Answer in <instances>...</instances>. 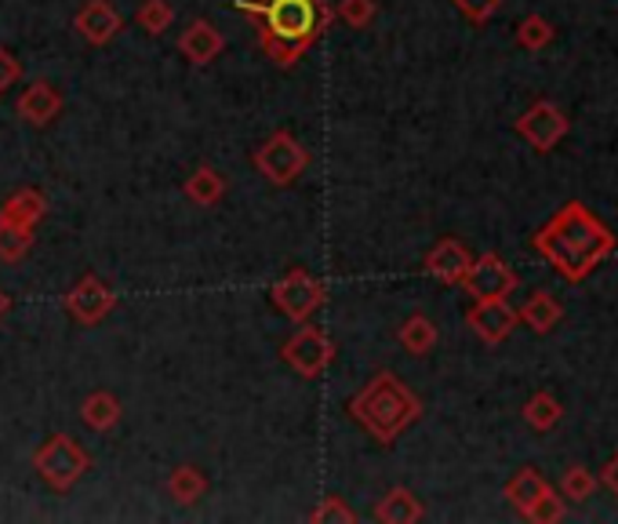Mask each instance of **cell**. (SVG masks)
<instances>
[{
    "label": "cell",
    "mask_w": 618,
    "mask_h": 524,
    "mask_svg": "<svg viewBox=\"0 0 618 524\" xmlns=\"http://www.w3.org/2000/svg\"><path fill=\"white\" fill-rule=\"evenodd\" d=\"M182 190H186V196L196 208H215L222 196H226V179H222L215 168H196Z\"/></svg>",
    "instance_id": "obj_22"
},
{
    "label": "cell",
    "mask_w": 618,
    "mask_h": 524,
    "mask_svg": "<svg viewBox=\"0 0 618 524\" xmlns=\"http://www.w3.org/2000/svg\"><path fill=\"white\" fill-rule=\"evenodd\" d=\"M310 521H324V524H357V510H349L346 500H338V495H327V500L313 510Z\"/></svg>",
    "instance_id": "obj_30"
},
{
    "label": "cell",
    "mask_w": 618,
    "mask_h": 524,
    "mask_svg": "<svg viewBox=\"0 0 618 524\" xmlns=\"http://www.w3.org/2000/svg\"><path fill=\"white\" fill-rule=\"evenodd\" d=\"M179 51L186 56V62L207 66V62H215L222 51H226V37H222L212 22L196 19V22L186 26V33L179 37Z\"/></svg>",
    "instance_id": "obj_15"
},
{
    "label": "cell",
    "mask_w": 618,
    "mask_h": 524,
    "mask_svg": "<svg viewBox=\"0 0 618 524\" xmlns=\"http://www.w3.org/2000/svg\"><path fill=\"white\" fill-rule=\"evenodd\" d=\"M560 415H564L560 401L546 390L531 393L528 404H524V423H528L531 430H538V434H549V430L560 423Z\"/></svg>",
    "instance_id": "obj_23"
},
{
    "label": "cell",
    "mask_w": 618,
    "mask_h": 524,
    "mask_svg": "<svg viewBox=\"0 0 618 524\" xmlns=\"http://www.w3.org/2000/svg\"><path fill=\"white\" fill-rule=\"evenodd\" d=\"M353 423L364 426V434L378 444H393L407 426L423 419V401L401 383V375L378 372L364 383V390L349 401Z\"/></svg>",
    "instance_id": "obj_3"
},
{
    "label": "cell",
    "mask_w": 618,
    "mask_h": 524,
    "mask_svg": "<svg viewBox=\"0 0 618 524\" xmlns=\"http://www.w3.org/2000/svg\"><path fill=\"white\" fill-rule=\"evenodd\" d=\"M513 128H517V135L528 139L538 153H549L571 131V121H568V113L557 107V102L538 99L531 110H524L517 117V124H513Z\"/></svg>",
    "instance_id": "obj_8"
},
{
    "label": "cell",
    "mask_w": 618,
    "mask_h": 524,
    "mask_svg": "<svg viewBox=\"0 0 618 524\" xmlns=\"http://www.w3.org/2000/svg\"><path fill=\"white\" fill-rule=\"evenodd\" d=\"M11 310V299L4 295V292H0V318H4V313Z\"/></svg>",
    "instance_id": "obj_35"
},
{
    "label": "cell",
    "mask_w": 618,
    "mask_h": 524,
    "mask_svg": "<svg viewBox=\"0 0 618 524\" xmlns=\"http://www.w3.org/2000/svg\"><path fill=\"white\" fill-rule=\"evenodd\" d=\"M546 488H549V481L538 474L535 466H524L506 481V500L513 503V510H520V517H528L531 506L538 503V495H543Z\"/></svg>",
    "instance_id": "obj_19"
},
{
    "label": "cell",
    "mask_w": 618,
    "mask_h": 524,
    "mask_svg": "<svg viewBox=\"0 0 618 524\" xmlns=\"http://www.w3.org/2000/svg\"><path fill=\"white\" fill-rule=\"evenodd\" d=\"M597 492V477L589 474L586 466H568L564 470V477H560V495H564V503H586L589 495Z\"/></svg>",
    "instance_id": "obj_27"
},
{
    "label": "cell",
    "mask_w": 618,
    "mask_h": 524,
    "mask_svg": "<svg viewBox=\"0 0 618 524\" xmlns=\"http://www.w3.org/2000/svg\"><path fill=\"white\" fill-rule=\"evenodd\" d=\"M270 299H273V306H277L287 321H310L313 318V310H321L324 306V299H327V288L313 278V273L306 270H287L284 278L270 288Z\"/></svg>",
    "instance_id": "obj_7"
},
{
    "label": "cell",
    "mask_w": 618,
    "mask_h": 524,
    "mask_svg": "<svg viewBox=\"0 0 618 524\" xmlns=\"http://www.w3.org/2000/svg\"><path fill=\"white\" fill-rule=\"evenodd\" d=\"M236 11L252 19L259 48L277 66H295L335 19L327 0H236Z\"/></svg>",
    "instance_id": "obj_2"
},
{
    "label": "cell",
    "mask_w": 618,
    "mask_h": 524,
    "mask_svg": "<svg viewBox=\"0 0 618 524\" xmlns=\"http://www.w3.org/2000/svg\"><path fill=\"white\" fill-rule=\"evenodd\" d=\"M600 481L604 484H608V492L615 495V500H618V452H615V458H611V463L608 466H604V474H600Z\"/></svg>",
    "instance_id": "obj_34"
},
{
    "label": "cell",
    "mask_w": 618,
    "mask_h": 524,
    "mask_svg": "<svg viewBox=\"0 0 618 524\" xmlns=\"http://www.w3.org/2000/svg\"><path fill=\"white\" fill-rule=\"evenodd\" d=\"M531 244L564 281L582 284L604 259L615 255L618 238L582 201H568L549 215V222L535 233Z\"/></svg>",
    "instance_id": "obj_1"
},
{
    "label": "cell",
    "mask_w": 618,
    "mask_h": 524,
    "mask_svg": "<svg viewBox=\"0 0 618 524\" xmlns=\"http://www.w3.org/2000/svg\"><path fill=\"white\" fill-rule=\"evenodd\" d=\"M423 517H426V510L412 488H389L383 495V503L375 506V521H383V524H415Z\"/></svg>",
    "instance_id": "obj_17"
},
{
    "label": "cell",
    "mask_w": 618,
    "mask_h": 524,
    "mask_svg": "<svg viewBox=\"0 0 618 524\" xmlns=\"http://www.w3.org/2000/svg\"><path fill=\"white\" fill-rule=\"evenodd\" d=\"M0 219L37 230L48 219V196L41 190H33V187H22V190L11 193L4 204H0Z\"/></svg>",
    "instance_id": "obj_16"
},
{
    "label": "cell",
    "mask_w": 618,
    "mask_h": 524,
    "mask_svg": "<svg viewBox=\"0 0 618 524\" xmlns=\"http://www.w3.org/2000/svg\"><path fill=\"white\" fill-rule=\"evenodd\" d=\"M33 233L37 230H30V226L0 219V262H19L33 248Z\"/></svg>",
    "instance_id": "obj_25"
},
{
    "label": "cell",
    "mask_w": 618,
    "mask_h": 524,
    "mask_svg": "<svg viewBox=\"0 0 618 524\" xmlns=\"http://www.w3.org/2000/svg\"><path fill=\"white\" fill-rule=\"evenodd\" d=\"M171 19H175V8H171L168 0H142L139 16H135L139 30L150 33V37H161L168 26H171Z\"/></svg>",
    "instance_id": "obj_26"
},
{
    "label": "cell",
    "mask_w": 618,
    "mask_h": 524,
    "mask_svg": "<svg viewBox=\"0 0 618 524\" xmlns=\"http://www.w3.org/2000/svg\"><path fill=\"white\" fill-rule=\"evenodd\" d=\"M528 521H535V524H557V521H564V495L554 492V488H546L543 495H538V503L531 506Z\"/></svg>",
    "instance_id": "obj_31"
},
{
    "label": "cell",
    "mask_w": 618,
    "mask_h": 524,
    "mask_svg": "<svg viewBox=\"0 0 618 524\" xmlns=\"http://www.w3.org/2000/svg\"><path fill=\"white\" fill-rule=\"evenodd\" d=\"M33 470L44 477L51 492H70L77 488L88 470H91V455L65 434H51L41 449L33 452Z\"/></svg>",
    "instance_id": "obj_4"
},
{
    "label": "cell",
    "mask_w": 618,
    "mask_h": 524,
    "mask_svg": "<svg viewBox=\"0 0 618 524\" xmlns=\"http://www.w3.org/2000/svg\"><path fill=\"white\" fill-rule=\"evenodd\" d=\"M401 346L412 353V357H426V353H433V346H437V324H433L426 313H412L404 324H401Z\"/></svg>",
    "instance_id": "obj_21"
},
{
    "label": "cell",
    "mask_w": 618,
    "mask_h": 524,
    "mask_svg": "<svg viewBox=\"0 0 618 524\" xmlns=\"http://www.w3.org/2000/svg\"><path fill=\"white\" fill-rule=\"evenodd\" d=\"M113 306H116L113 288L102 278H95V273H84V278L65 292V313H70L77 324L91 328V324L107 321L113 313Z\"/></svg>",
    "instance_id": "obj_10"
},
{
    "label": "cell",
    "mask_w": 618,
    "mask_h": 524,
    "mask_svg": "<svg viewBox=\"0 0 618 524\" xmlns=\"http://www.w3.org/2000/svg\"><path fill=\"white\" fill-rule=\"evenodd\" d=\"M281 357H284V364L295 375H302V379H321L327 369H332V361H335V343H332V335L321 332L317 324L302 321L298 332L284 343Z\"/></svg>",
    "instance_id": "obj_6"
},
{
    "label": "cell",
    "mask_w": 618,
    "mask_h": 524,
    "mask_svg": "<svg viewBox=\"0 0 618 524\" xmlns=\"http://www.w3.org/2000/svg\"><path fill=\"white\" fill-rule=\"evenodd\" d=\"M22 81V62L16 59V51L0 48V91L16 88Z\"/></svg>",
    "instance_id": "obj_33"
},
{
    "label": "cell",
    "mask_w": 618,
    "mask_h": 524,
    "mask_svg": "<svg viewBox=\"0 0 618 524\" xmlns=\"http://www.w3.org/2000/svg\"><path fill=\"white\" fill-rule=\"evenodd\" d=\"M255 172L273 182V187H292L295 179H302V172L310 168V150L292 135V131H277L270 135L262 147L252 153Z\"/></svg>",
    "instance_id": "obj_5"
},
{
    "label": "cell",
    "mask_w": 618,
    "mask_h": 524,
    "mask_svg": "<svg viewBox=\"0 0 618 524\" xmlns=\"http://www.w3.org/2000/svg\"><path fill=\"white\" fill-rule=\"evenodd\" d=\"M458 284H463L466 295H473V299H509L513 292H517L520 278H517V270L506 266L495 252H488V255L469 262L466 278Z\"/></svg>",
    "instance_id": "obj_9"
},
{
    "label": "cell",
    "mask_w": 618,
    "mask_h": 524,
    "mask_svg": "<svg viewBox=\"0 0 618 524\" xmlns=\"http://www.w3.org/2000/svg\"><path fill=\"white\" fill-rule=\"evenodd\" d=\"M517 318H520L524 324H528L535 335H549V332H554V328L560 324L564 306H560L549 292H531L528 303H524V306L517 310Z\"/></svg>",
    "instance_id": "obj_18"
},
{
    "label": "cell",
    "mask_w": 618,
    "mask_h": 524,
    "mask_svg": "<svg viewBox=\"0 0 618 524\" xmlns=\"http://www.w3.org/2000/svg\"><path fill=\"white\" fill-rule=\"evenodd\" d=\"M452 4L463 11V16L469 19V22H477V26H484L498 8H503V0H452Z\"/></svg>",
    "instance_id": "obj_32"
},
{
    "label": "cell",
    "mask_w": 618,
    "mask_h": 524,
    "mask_svg": "<svg viewBox=\"0 0 618 524\" xmlns=\"http://www.w3.org/2000/svg\"><path fill=\"white\" fill-rule=\"evenodd\" d=\"M517 44L528 51H543L554 44V26H549L543 16H528L517 26Z\"/></svg>",
    "instance_id": "obj_28"
},
{
    "label": "cell",
    "mask_w": 618,
    "mask_h": 524,
    "mask_svg": "<svg viewBox=\"0 0 618 524\" xmlns=\"http://www.w3.org/2000/svg\"><path fill=\"white\" fill-rule=\"evenodd\" d=\"M168 492H171V500H179L182 506H193L207 492V477L196 466H175L168 477Z\"/></svg>",
    "instance_id": "obj_24"
},
{
    "label": "cell",
    "mask_w": 618,
    "mask_h": 524,
    "mask_svg": "<svg viewBox=\"0 0 618 524\" xmlns=\"http://www.w3.org/2000/svg\"><path fill=\"white\" fill-rule=\"evenodd\" d=\"M73 30L84 37L91 48H107L124 33V16L110 0H84V8L73 16Z\"/></svg>",
    "instance_id": "obj_12"
},
{
    "label": "cell",
    "mask_w": 618,
    "mask_h": 524,
    "mask_svg": "<svg viewBox=\"0 0 618 524\" xmlns=\"http://www.w3.org/2000/svg\"><path fill=\"white\" fill-rule=\"evenodd\" d=\"M517 310H513L506 299H473V306L466 310V324L477 332V339H484L488 346L506 343L517 328Z\"/></svg>",
    "instance_id": "obj_11"
},
{
    "label": "cell",
    "mask_w": 618,
    "mask_h": 524,
    "mask_svg": "<svg viewBox=\"0 0 618 524\" xmlns=\"http://www.w3.org/2000/svg\"><path fill=\"white\" fill-rule=\"evenodd\" d=\"M62 107H65V99H62V91L55 84H51V81H33L19 95L16 110H19V117L30 128H48L62 113Z\"/></svg>",
    "instance_id": "obj_13"
},
{
    "label": "cell",
    "mask_w": 618,
    "mask_h": 524,
    "mask_svg": "<svg viewBox=\"0 0 618 524\" xmlns=\"http://www.w3.org/2000/svg\"><path fill=\"white\" fill-rule=\"evenodd\" d=\"M469 262H473V255H469V248L463 244V241H455V238H444V241H437L426 252V273L429 278H437L440 284H458L466 278V270H469Z\"/></svg>",
    "instance_id": "obj_14"
},
{
    "label": "cell",
    "mask_w": 618,
    "mask_h": 524,
    "mask_svg": "<svg viewBox=\"0 0 618 524\" xmlns=\"http://www.w3.org/2000/svg\"><path fill=\"white\" fill-rule=\"evenodd\" d=\"M335 16L346 26H353V30H367V26H372L375 16H378V4H375V0H338Z\"/></svg>",
    "instance_id": "obj_29"
},
{
    "label": "cell",
    "mask_w": 618,
    "mask_h": 524,
    "mask_svg": "<svg viewBox=\"0 0 618 524\" xmlns=\"http://www.w3.org/2000/svg\"><path fill=\"white\" fill-rule=\"evenodd\" d=\"M121 401L113 397V393L107 390H99V393H91V397H84L81 404V419H84V426L88 430H95V434H110V430L121 423Z\"/></svg>",
    "instance_id": "obj_20"
}]
</instances>
